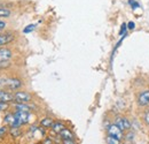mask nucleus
<instances>
[{
	"label": "nucleus",
	"mask_w": 149,
	"mask_h": 144,
	"mask_svg": "<svg viewBox=\"0 0 149 144\" xmlns=\"http://www.w3.org/2000/svg\"><path fill=\"white\" fill-rule=\"evenodd\" d=\"M15 116L17 118L21 125H26L30 119V112H24V111H16Z\"/></svg>",
	"instance_id": "6"
},
{
	"label": "nucleus",
	"mask_w": 149,
	"mask_h": 144,
	"mask_svg": "<svg viewBox=\"0 0 149 144\" xmlns=\"http://www.w3.org/2000/svg\"><path fill=\"white\" fill-rule=\"evenodd\" d=\"M22 85H23V83L19 78H7V81H6L3 87L8 88L9 90H17Z\"/></svg>",
	"instance_id": "4"
},
{
	"label": "nucleus",
	"mask_w": 149,
	"mask_h": 144,
	"mask_svg": "<svg viewBox=\"0 0 149 144\" xmlns=\"http://www.w3.org/2000/svg\"><path fill=\"white\" fill-rule=\"evenodd\" d=\"M10 134H12L14 137H19V135L22 134V131H21L19 127H13V128L10 129Z\"/></svg>",
	"instance_id": "16"
},
{
	"label": "nucleus",
	"mask_w": 149,
	"mask_h": 144,
	"mask_svg": "<svg viewBox=\"0 0 149 144\" xmlns=\"http://www.w3.org/2000/svg\"><path fill=\"white\" fill-rule=\"evenodd\" d=\"M42 144H53V142H52V140H51L49 137H46V138L44 140Z\"/></svg>",
	"instance_id": "26"
},
{
	"label": "nucleus",
	"mask_w": 149,
	"mask_h": 144,
	"mask_svg": "<svg viewBox=\"0 0 149 144\" xmlns=\"http://www.w3.org/2000/svg\"><path fill=\"white\" fill-rule=\"evenodd\" d=\"M13 56V52L7 49V47H2L0 49V61H9Z\"/></svg>",
	"instance_id": "8"
},
{
	"label": "nucleus",
	"mask_w": 149,
	"mask_h": 144,
	"mask_svg": "<svg viewBox=\"0 0 149 144\" xmlns=\"http://www.w3.org/2000/svg\"><path fill=\"white\" fill-rule=\"evenodd\" d=\"M10 16V11L5 7H0V18H8Z\"/></svg>",
	"instance_id": "15"
},
{
	"label": "nucleus",
	"mask_w": 149,
	"mask_h": 144,
	"mask_svg": "<svg viewBox=\"0 0 149 144\" xmlns=\"http://www.w3.org/2000/svg\"><path fill=\"white\" fill-rule=\"evenodd\" d=\"M63 144H76L74 140H63Z\"/></svg>",
	"instance_id": "28"
},
{
	"label": "nucleus",
	"mask_w": 149,
	"mask_h": 144,
	"mask_svg": "<svg viewBox=\"0 0 149 144\" xmlns=\"http://www.w3.org/2000/svg\"><path fill=\"white\" fill-rule=\"evenodd\" d=\"M135 28V23L133 22V21H130L129 23H127V29H130V30H133Z\"/></svg>",
	"instance_id": "25"
},
{
	"label": "nucleus",
	"mask_w": 149,
	"mask_h": 144,
	"mask_svg": "<svg viewBox=\"0 0 149 144\" xmlns=\"http://www.w3.org/2000/svg\"><path fill=\"white\" fill-rule=\"evenodd\" d=\"M115 124L119 127L123 131H129L132 128V124L130 122V120L125 116H117L115 119Z\"/></svg>",
	"instance_id": "1"
},
{
	"label": "nucleus",
	"mask_w": 149,
	"mask_h": 144,
	"mask_svg": "<svg viewBox=\"0 0 149 144\" xmlns=\"http://www.w3.org/2000/svg\"><path fill=\"white\" fill-rule=\"evenodd\" d=\"M138 105L140 107H146L149 105V90L142 91L138 96Z\"/></svg>",
	"instance_id": "5"
},
{
	"label": "nucleus",
	"mask_w": 149,
	"mask_h": 144,
	"mask_svg": "<svg viewBox=\"0 0 149 144\" xmlns=\"http://www.w3.org/2000/svg\"><path fill=\"white\" fill-rule=\"evenodd\" d=\"M143 121H145V124L149 126V111H147L146 113H145V116H143Z\"/></svg>",
	"instance_id": "23"
},
{
	"label": "nucleus",
	"mask_w": 149,
	"mask_h": 144,
	"mask_svg": "<svg viewBox=\"0 0 149 144\" xmlns=\"http://www.w3.org/2000/svg\"><path fill=\"white\" fill-rule=\"evenodd\" d=\"M129 4L131 5V7H132L133 9H136V8H139V7H140V5L138 4V1H136V0H129Z\"/></svg>",
	"instance_id": "21"
},
{
	"label": "nucleus",
	"mask_w": 149,
	"mask_h": 144,
	"mask_svg": "<svg viewBox=\"0 0 149 144\" xmlns=\"http://www.w3.org/2000/svg\"><path fill=\"white\" fill-rule=\"evenodd\" d=\"M5 28H6V23H5L3 21H1V20H0V31H1V30H3Z\"/></svg>",
	"instance_id": "27"
},
{
	"label": "nucleus",
	"mask_w": 149,
	"mask_h": 144,
	"mask_svg": "<svg viewBox=\"0 0 149 144\" xmlns=\"http://www.w3.org/2000/svg\"><path fill=\"white\" fill-rule=\"evenodd\" d=\"M53 124H54V120L52 118H44L40 121V126L44 127V128H49V127L53 126Z\"/></svg>",
	"instance_id": "11"
},
{
	"label": "nucleus",
	"mask_w": 149,
	"mask_h": 144,
	"mask_svg": "<svg viewBox=\"0 0 149 144\" xmlns=\"http://www.w3.org/2000/svg\"><path fill=\"white\" fill-rule=\"evenodd\" d=\"M31 99H32L31 95L26 91H17L14 93V100L16 103H26L28 104L29 102H31Z\"/></svg>",
	"instance_id": "2"
},
{
	"label": "nucleus",
	"mask_w": 149,
	"mask_h": 144,
	"mask_svg": "<svg viewBox=\"0 0 149 144\" xmlns=\"http://www.w3.org/2000/svg\"><path fill=\"white\" fill-rule=\"evenodd\" d=\"M9 107V103H6V102H1L0 100V112L2 111H6L7 108Z\"/></svg>",
	"instance_id": "20"
},
{
	"label": "nucleus",
	"mask_w": 149,
	"mask_h": 144,
	"mask_svg": "<svg viewBox=\"0 0 149 144\" xmlns=\"http://www.w3.org/2000/svg\"><path fill=\"white\" fill-rule=\"evenodd\" d=\"M14 34L12 32H5V34H0V46H3L6 44H9L10 42L14 40Z\"/></svg>",
	"instance_id": "7"
},
{
	"label": "nucleus",
	"mask_w": 149,
	"mask_h": 144,
	"mask_svg": "<svg viewBox=\"0 0 149 144\" xmlns=\"http://www.w3.org/2000/svg\"><path fill=\"white\" fill-rule=\"evenodd\" d=\"M106 141H107V144H120V140H118L113 136H110V135L107 136Z\"/></svg>",
	"instance_id": "14"
},
{
	"label": "nucleus",
	"mask_w": 149,
	"mask_h": 144,
	"mask_svg": "<svg viewBox=\"0 0 149 144\" xmlns=\"http://www.w3.org/2000/svg\"><path fill=\"white\" fill-rule=\"evenodd\" d=\"M6 133H7V128L6 127H1L0 128V138H2L6 135Z\"/></svg>",
	"instance_id": "22"
},
{
	"label": "nucleus",
	"mask_w": 149,
	"mask_h": 144,
	"mask_svg": "<svg viewBox=\"0 0 149 144\" xmlns=\"http://www.w3.org/2000/svg\"><path fill=\"white\" fill-rule=\"evenodd\" d=\"M126 29H127V24H126V23H123V24H122V29H120V31H119V35H124V32L126 31Z\"/></svg>",
	"instance_id": "24"
},
{
	"label": "nucleus",
	"mask_w": 149,
	"mask_h": 144,
	"mask_svg": "<svg viewBox=\"0 0 149 144\" xmlns=\"http://www.w3.org/2000/svg\"><path fill=\"white\" fill-rule=\"evenodd\" d=\"M64 128H65V126H64L61 121H56V122L53 124V126H52L53 131H55V133H57V134H60V131H61L62 129H64Z\"/></svg>",
	"instance_id": "13"
},
{
	"label": "nucleus",
	"mask_w": 149,
	"mask_h": 144,
	"mask_svg": "<svg viewBox=\"0 0 149 144\" xmlns=\"http://www.w3.org/2000/svg\"><path fill=\"white\" fill-rule=\"evenodd\" d=\"M58 135H60V137H61L62 140H74V134H72L71 130L68 129V128L62 129Z\"/></svg>",
	"instance_id": "10"
},
{
	"label": "nucleus",
	"mask_w": 149,
	"mask_h": 144,
	"mask_svg": "<svg viewBox=\"0 0 149 144\" xmlns=\"http://www.w3.org/2000/svg\"><path fill=\"white\" fill-rule=\"evenodd\" d=\"M35 28H36V25H35V24H30V25H28V27H25V28H24L23 32H24V34H29V32L33 31V30H35Z\"/></svg>",
	"instance_id": "19"
},
{
	"label": "nucleus",
	"mask_w": 149,
	"mask_h": 144,
	"mask_svg": "<svg viewBox=\"0 0 149 144\" xmlns=\"http://www.w3.org/2000/svg\"><path fill=\"white\" fill-rule=\"evenodd\" d=\"M16 111H24V112H30V106L26 103H16L15 104Z\"/></svg>",
	"instance_id": "12"
},
{
	"label": "nucleus",
	"mask_w": 149,
	"mask_h": 144,
	"mask_svg": "<svg viewBox=\"0 0 149 144\" xmlns=\"http://www.w3.org/2000/svg\"><path fill=\"white\" fill-rule=\"evenodd\" d=\"M0 88H1V87H0Z\"/></svg>",
	"instance_id": "29"
},
{
	"label": "nucleus",
	"mask_w": 149,
	"mask_h": 144,
	"mask_svg": "<svg viewBox=\"0 0 149 144\" xmlns=\"http://www.w3.org/2000/svg\"><path fill=\"white\" fill-rule=\"evenodd\" d=\"M10 67V62L9 61H0V71L1 69H7Z\"/></svg>",
	"instance_id": "18"
},
{
	"label": "nucleus",
	"mask_w": 149,
	"mask_h": 144,
	"mask_svg": "<svg viewBox=\"0 0 149 144\" xmlns=\"http://www.w3.org/2000/svg\"><path fill=\"white\" fill-rule=\"evenodd\" d=\"M0 100L6 102V103L13 102L14 100V95L12 92H8L7 90H1L0 89Z\"/></svg>",
	"instance_id": "9"
},
{
	"label": "nucleus",
	"mask_w": 149,
	"mask_h": 144,
	"mask_svg": "<svg viewBox=\"0 0 149 144\" xmlns=\"http://www.w3.org/2000/svg\"><path fill=\"white\" fill-rule=\"evenodd\" d=\"M108 135H110V136H113V137H116V138H118V140H123L124 138V131L119 128V127L117 126L116 124H112L110 126L108 127Z\"/></svg>",
	"instance_id": "3"
},
{
	"label": "nucleus",
	"mask_w": 149,
	"mask_h": 144,
	"mask_svg": "<svg viewBox=\"0 0 149 144\" xmlns=\"http://www.w3.org/2000/svg\"><path fill=\"white\" fill-rule=\"evenodd\" d=\"M124 138H125V141H127V142H132L133 141V138H134V133L133 131H126V134H125V136H124Z\"/></svg>",
	"instance_id": "17"
}]
</instances>
